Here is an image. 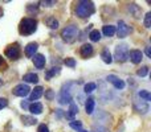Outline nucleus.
<instances>
[{"label": "nucleus", "instance_id": "20e7f679", "mask_svg": "<svg viewBox=\"0 0 151 132\" xmlns=\"http://www.w3.org/2000/svg\"><path fill=\"white\" fill-rule=\"evenodd\" d=\"M73 85V83H66V85H64L63 90L60 91V94H58V102H60V104H66V103H72V94H70V86Z\"/></svg>", "mask_w": 151, "mask_h": 132}, {"label": "nucleus", "instance_id": "79ce46f5", "mask_svg": "<svg viewBox=\"0 0 151 132\" xmlns=\"http://www.w3.org/2000/svg\"><path fill=\"white\" fill-rule=\"evenodd\" d=\"M78 132H88V131H85V130H78Z\"/></svg>", "mask_w": 151, "mask_h": 132}, {"label": "nucleus", "instance_id": "9b49d317", "mask_svg": "<svg viewBox=\"0 0 151 132\" xmlns=\"http://www.w3.org/2000/svg\"><path fill=\"white\" fill-rule=\"evenodd\" d=\"M80 53L83 58H88L93 54V46L90 44H83L82 46L80 48Z\"/></svg>", "mask_w": 151, "mask_h": 132}, {"label": "nucleus", "instance_id": "f257e3e1", "mask_svg": "<svg viewBox=\"0 0 151 132\" xmlns=\"http://www.w3.org/2000/svg\"><path fill=\"white\" fill-rule=\"evenodd\" d=\"M94 11H96V7H94V3L91 1H86V0H82V1L77 3V7H76V13H77L78 17L85 19L89 17L90 15H93Z\"/></svg>", "mask_w": 151, "mask_h": 132}, {"label": "nucleus", "instance_id": "58836bf2", "mask_svg": "<svg viewBox=\"0 0 151 132\" xmlns=\"http://www.w3.org/2000/svg\"><path fill=\"white\" fill-rule=\"evenodd\" d=\"M146 56H147V57H151V52H150V48H146Z\"/></svg>", "mask_w": 151, "mask_h": 132}, {"label": "nucleus", "instance_id": "bb28decb", "mask_svg": "<svg viewBox=\"0 0 151 132\" xmlns=\"http://www.w3.org/2000/svg\"><path fill=\"white\" fill-rule=\"evenodd\" d=\"M138 95L141 96V99H145V102L151 101V95H150V93H149V91H146V90H141V91L138 93Z\"/></svg>", "mask_w": 151, "mask_h": 132}, {"label": "nucleus", "instance_id": "412c9836", "mask_svg": "<svg viewBox=\"0 0 151 132\" xmlns=\"http://www.w3.org/2000/svg\"><path fill=\"white\" fill-rule=\"evenodd\" d=\"M94 107H96V102H94V99H93V98H89V99H88V102L85 103L86 114H93Z\"/></svg>", "mask_w": 151, "mask_h": 132}, {"label": "nucleus", "instance_id": "1a4fd4ad", "mask_svg": "<svg viewBox=\"0 0 151 132\" xmlns=\"http://www.w3.org/2000/svg\"><path fill=\"white\" fill-rule=\"evenodd\" d=\"M106 79H107V82L113 83V85H114V87H115V88H118V90H122V88L125 87V82H123L122 79H119V78H118L117 75L110 74V75H107Z\"/></svg>", "mask_w": 151, "mask_h": 132}, {"label": "nucleus", "instance_id": "6e6552de", "mask_svg": "<svg viewBox=\"0 0 151 132\" xmlns=\"http://www.w3.org/2000/svg\"><path fill=\"white\" fill-rule=\"evenodd\" d=\"M130 32H131V28L125 23V21H122V20L118 21V37H119V39L126 37Z\"/></svg>", "mask_w": 151, "mask_h": 132}, {"label": "nucleus", "instance_id": "f3484780", "mask_svg": "<svg viewBox=\"0 0 151 132\" xmlns=\"http://www.w3.org/2000/svg\"><path fill=\"white\" fill-rule=\"evenodd\" d=\"M129 11H130V13L134 16V17H141V8H139L135 3L129 4Z\"/></svg>", "mask_w": 151, "mask_h": 132}, {"label": "nucleus", "instance_id": "39448f33", "mask_svg": "<svg viewBox=\"0 0 151 132\" xmlns=\"http://www.w3.org/2000/svg\"><path fill=\"white\" fill-rule=\"evenodd\" d=\"M114 57H115V60L119 61V62H125V61L127 60V57H129V46H127V44L117 45Z\"/></svg>", "mask_w": 151, "mask_h": 132}, {"label": "nucleus", "instance_id": "4468645a", "mask_svg": "<svg viewBox=\"0 0 151 132\" xmlns=\"http://www.w3.org/2000/svg\"><path fill=\"white\" fill-rule=\"evenodd\" d=\"M42 91H44V88H42L41 86H37V87H35V90L31 93V96H29V101H37L39 98H41Z\"/></svg>", "mask_w": 151, "mask_h": 132}, {"label": "nucleus", "instance_id": "473e14b6", "mask_svg": "<svg viewBox=\"0 0 151 132\" xmlns=\"http://www.w3.org/2000/svg\"><path fill=\"white\" fill-rule=\"evenodd\" d=\"M37 4H29L28 7H27V11H28L29 13H32V12H37Z\"/></svg>", "mask_w": 151, "mask_h": 132}, {"label": "nucleus", "instance_id": "5701e85b", "mask_svg": "<svg viewBox=\"0 0 151 132\" xmlns=\"http://www.w3.org/2000/svg\"><path fill=\"white\" fill-rule=\"evenodd\" d=\"M45 24H47L50 29H57L58 28V21L56 20V17H53V16H49V17L45 20Z\"/></svg>", "mask_w": 151, "mask_h": 132}, {"label": "nucleus", "instance_id": "37998d69", "mask_svg": "<svg viewBox=\"0 0 151 132\" xmlns=\"http://www.w3.org/2000/svg\"><path fill=\"white\" fill-rule=\"evenodd\" d=\"M1 85H3V81H1V79H0V86H1Z\"/></svg>", "mask_w": 151, "mask_h": 132}, {"label": "nucleus", "instance_id": "7ed1b4c3", "mask_svg": "<svg viewBox=\"0 0 151 132\" xmlns=\"http://www.w3.org/2000/svg\"><path fill=\"white\" fill-rule=\"evenodd\" d=\"M77 36H78L77 25H68L63 29V32H61V37H63V40L65 42H68V44L74 42L76 39H77Z\"/></svg>", "mask_w": 151, "mask_h": 132}, {"label": "nucleus", "instance_id": "a878e982", "mask_svg": "<svg viewBox=\"0 0 151 132\" xmlns=\"http://www.w3.org/2000/svg\"><path fill=\"white\" fill-rule=\"evenodd\" d=\"M89 39H90L91 41H99V40H101V33H99V31L93 29V31L89 33Z\"/></svg>", "mask_w": 151, "mask_h": 132}, {"label": "nucleus", "instance_id": "cd10ccee", "mask_svg": "<svg viewBox=\"0 0 151 132\" xmlns=\"http://www.w3.org/2000/svg\"><path fill=\"white\" fill-rule=\"evenodd\" d=\"M83 90H85V93H86V94H88V93H93V91L96 90V83H93V82L86 83L85 87H83Z\"/></svg>", "mask_w": 151, "mask_h": 132}, {"label": "nucleus", "instance_id": "4c0bfd02", "mask_svg": "<svg viewBox=\"0 0 151 132\" xmlns=\"http://www.w3.org/2000/svg\"><path fill=\"white\" fill-rule=\"evenodd\" d=\"M21 107H23V108H28V102L23 101V102H21Z\"/></svg>", "mask_w": 151, "mask_h": 132}, {"label": "nucleus", "instance_id": "aec40b11", "mask_svg": "<svg viewBox=\"0 0 151 132\" xmlns=\"http://www.w3.org/2000/svg\"><path fill=\"white\" fill-rule=\"evenodd\" d=\"M23 79L28 83H37L39 77H37V74H35V73H28V74H25L23 77Z\"/></svg>", "mask_w": 151, "mask_h": 132}, {"label": "nucleus", "instance_id": "a211bd4d", "mask_svg": "<svg viewBox=\"0 0 151 132\" xmlns=\"http://www.w3.org/2000/svg\"><path fill=\"white\" fill-rule=\"evenodd\" d=\"M20 119H21V122H23L24 126H35L37 123V120L35 119V118L28 116V115H23Z\"/></svg>", "mask_w": 151, "mask_h": 132}, {"label": "nucleus", "instance_id": "0eeeda50", "mask_svg": "<svg viewBox=\"0 0 151 132\" xmlns=\"http://www.w3.org/2000/svg\"><path fill=\"white\" fill-rule=\"evenodd\" d=\"M13 95L16 96H27L29 93H31V88H29L28 85H24V83H21V85H17L15 88H13Z\"/></svg>", "mask_w": 151, "mask_h": 132}, {"label": "nucleus", "instance_id": "72a5a7b5", "mask_svg": "<svg viewBox=\"0 0 151 132\" xmlns=\"http://www.w3.org/2000/svg\"><path fill=\"white\" fill-rule=\"evenodd\" d=\"M45 98L49 99V101H52V99L55 98V91L53 90H47V93H45Z\"/></svg>", "mask_w": 151, "mask_h": 132}, {"label": "nucleus", "instance_id": "f704fd0d", "mask_svg": "<svg viewBox=\"0 0 151 132\" xmlns=\"http://www.w3.org/2000/svg\"><path fill=\"white\" fill-rule=\"evenodd\" d=\"M8 106V101L5 98H0V110L5 108V107Z\"/></svg>", "mask_w": 151, "mask_h": 132}, {"label": "nucleus", "instance_id": "ea45409f", "mask_svg": "<svg viewBox=\"0 0 151 132\" xmlns=\"http://www.w3.org/2000/svg\"><path fill=\"white\" fill-rule=\"evenodd\" d=\"M4 65V61H3V57H0V66Z\"/></svg>", "mask_w": 151, "mask_h": 132}, {"label": "nucleus", "instance_id": "c756f323", "mask_svg": "<svg viewBox=\"0 0 151 132\" xmlns=\"http://www.w3.org/2000/svg\"><path fill=\"white\" fill-rule=\"evenodd\" d=\"M70 127L78 131V130H81V127H82V123L77 122V120H72V122H70Z\"/></svg>", "mask_w": 151, "mask_h": 132}, {"label": "nucleus", "instance_id": "f8f14e48", "mask_svg": "<svg viewBox=\"0 0 151 132\" xmlns=\"http://www.w3.org/2000/svg\"><path fill=\"white\" fill-rule=\"evenodd\" d=\"M45 62H47V60H45V57L42 54H35L33 56V64L37 69H42V67L45 66Z\"/></svg>", "mask_w": 151, "mask_h": 132}, {"label": "nucleus", "instance_id": "f03ea898", "mask_svg": "<svg viewBox=\"0 0 151 132\" xmlns=\"http://www.w3.org/2000/svg\"><path fill=\"white\" fill-rule=\"evenodd\" d=\"M37 29V21L35 19H23L19 25V32L21 36H29V34L35 33Z\"/></svg>", "mask_w": 151, "mask_h": 132}, {"label": "nucleus", "instance_id": "b1692460", "mask_svg": "<svg viewBox=\"0 0 151 132\" xmlns=\"http://www.w3.org/2000/svg\"><path fill=\"white\" fill-rule=\"evenodd\" d=\"M102 32H104L105 36L111 37V36H114V34H115V26H113V25H105L104 29H102Z\"/></svg>", "mask_w": 151, "mask_h": 132}, {"label": "nucleus", "instance_id": "c03bdc74", "mask_svg": "<svg viewBox=\"0 0 151 132\" xmlns=\"http://www.w3.org/2000/svg\"><path fill=\"white\" fill-rule=\"evenodd\" d=\"M106 132H107V131H106Z\"/></svg>", "mask_w": 151, "mask_h": 132}, {"label": "nucleus", "instance_id": "423d86ee", "mask_svg": "<svg viewBox=\"0 0 151 132\" xmlns=\"http://www.w3.org/2000/svg\"><path fill=\"white\" fill-rule=\"evenodd\" d=\"M5 56H7L8 58H11V60H17V58L20 57V46H19L17 42L9 45V46L5 49Z\"/></svg>", "mask_w": 151, "mask_h": 132}, {"label": "nucleus", "instance_id": "2eb2a0df", "mask_svg": "<svg viewBox=\"0 0 151 132\" xmlns=\"http://www.w3.org/2000/svg\"><path fill=\"white\" fill-rule=\"evenodd\" d=\"M28 108H29V111H31L32 114L39 115V114H41L42 112V104L39 103V102H35V103H32L31 106H28Z\"/></svg>", "mask_w": 151, "mask_h": 132}, {"label": "nucleus", "instance_id": "a19ab883", "mask_svg": "<svg viewBox=\"0 0 151 132\" xmlns=\"http://www.w3.org/2000/svg\"><path fill=\"white\" fill-rule=\"evenodd\" d=\"M1 16H3V8L0 7V17H1Z\"/></svg>", "mask_w": 151, "mask_h": 132}, {"label": "nucleus", "instance_id": "c85d7f7f", "mask_svg": "<svg viewBox=\"0 0 151 132\" xmlns=\"http://www.w3.org/2000/svg\"><path fill=\"white\" fill-rule=\"evenodd\" d=\"M137 74L139 75V77H146L147 74H149V67L147 66H143V67H141V69L137 71Z\"/></svg>", "mask_w": 151, "mask_h": 132}, {"label": "nucleus", "instance_id": "c9c22d12", "mask_svg": "<svg viewBox=\"0 0 151 132\" xmlns=\"http://www.w3.org/2000/svg\"><path fill=\"white\" fill-rule=\"evenodd\" d=\"M37 132H49V130H48V127L45 124H40L39 126V130H37Z\"/></svg>", "mask_w": 151, "mask_h": 132}, {"label": "nucleus", "instance_id": "9d476101", "mask_svg": "<svg viewBox=\"0 0 151 132\" xmlns=\"http://www.w3.org/2000/svg\"><path fill=\"white\" fill-rule=\"evenodd\" d=\"M143 60V53L141 52V50H138V49H134V50H131L130 52V61L133 64H141V61Z\"/></svg>", "mask_w": 151, "mask_h": 132}, {"label": "nucleus", "instance_id": "393cba45", "mask_svg": "<svg viewBox=\"0 0 151 132\" xmlns=\"http://www.w3.org/2000/svg\"><path fill=\"white\" fill-rule=\"evenodd\" d=\"M58 73H60V67H52L50 70H48V71L45 73V79H50V78L55 77Z\"/></svg>", "mask_w": 151, "mask_h": 132}, {"label": "nucleus", "instance_id": "7c9ffc66", "mask_svg": "<svg viewBox=\"0 0 151 132\" xmlns=\"http://www.w3.org/2000/svg\"><path fill=\"white\" fill-rule=\"evenodd\" d=\"M64 64H65L66 66H69V67H74L76 66L74 58H65V60H64Z\"/></svg>", "mask_w": 151, "mask_h": 132}, {"label": "nucleus", "instance_id": "dca6fc26", "mask_svg": "<svg viewBox=\"0 0 151 132\" xmlns=\"http://www.w3.org/2000/svg\"><path fill=\"white\" fill-rule=\"evenodd\" d=\"M77 112H78V107H77V104L72 102L70 106H69V111H68V114H66V118H68L69 120H73Z\"/></svg>", "mask_w": 151, "mask_h": 132}, {"label": "nucleus", "instance_id": "6ab92c4d", "mask_svg": "<svg viewBox=\"0 0 151 132\" xmlns=\"http://www.w3.org/2000/svg\"><path fill=\"white\" fill-rule=\"evenodd\" d=\"M101 58L105 64H111L113 62V58H111V54H110L109 49H104L101 52Z\"/></svg>", "mask_w": 151, "mask_h": 132}, {"label": "nucleus", "instance_id": "ddd939ff", "mask_svg": "<svg viewBox=\"0 0 151 132\" xmlns=\"http://www.w3.org/2000/svg\"><path fill=\"white\" fill-rule=\"evenodd\" d=\"M37 48H39V45L36 44V42H31V44H28L25 46V56L27 57H33L35 54H36V50Z\"/></svg>", "mask_w": 151, "mask_h": 132}, {"label": "nucleus", "instance_id": "4be33fe9", "mask_svg": "<svg viewBox=\"0 0 151 132\" xmlns=\"http://www.w3.org/2000/svg\"><path fill=\"white\" fill-rule=\"evenodd\" d=\"M134 107H135V110L138 112H142V114H146L147 111H149V106H147V103H142L141 102V104L138 103V102H134Z\"/></svg>", "mask_w": 151, "mask_h": 132}, {"label": "nucleus", "instance_id": "e433bc0d", "mask_svg": "<svg viewBox=\"0 0 151 132\" xmlns=\"http://www.w3.org/2000/svg\"><path fill=\"white\" fill-rule=\"evenodd\" d=\"M41 4L44 5V7H52V5L56 4V1H41Z\"/></svg>", "mask_w": 151, "mask_h": 132}, {"label": "nucleus", "instance_id": "2f4dec72", "mask_svg": "<svg viewBox=\"0 0 151 132\" xmlns=\"http://www.w3.org/2000/svg\"><path fill=\"white\" fill-rule=\"evenodd\" d=\"M145 26H146V28H150L151 26V12L146 13V17H145Z\"/></svg>", "mask_w": 151, "mask_h": 132}]
</instances>
